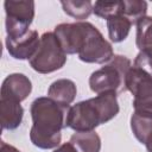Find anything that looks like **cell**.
<instances>
[{"label":"cell","instance_id":"6da1fadb","mask_svg":"<svg viewBox=\"0 0 152 152\" xmlns=\"http://www.w3.org/2000/svg\"><path fill=\"white\" fill-rule=\"evenodd\" d=\"M69 108L70 106H62L49 96L37 97L30 107L32 118L31 142L42 150L58 147L62 140L61 131L65 128Z\"/></svg>","mask_w":152,"mask_h":152},{"label":"cell","instance_id":"7a4b0ae2","mask_svg":"<svg viewBox=\"0 0 152 152\" xmlns=\"http://www.w3.org/2000/svg\"><path fill=\"white\" fill-rule=\"evenodd\" d=\"M119 110L116 93L106 91L71 106L68 110L65 127L75 132H90L110 121L118 115Z\"/></svg>","mask_w":152,"mask_h":152},{"label":"cell","instance_id":"3957f363","mask_svg":"<svg viewBox=\"0 0 152 152\" xmlns=\"http://www.w3.org/2000/svg\"><path fill=\"white\" fill-rule=\"evenodd\" d=\"M132 68L131 61L126 56L114 55V57L101 69L95 70L89 77V87L96 95L114 91H126V76Z\"/></svg>","mask_w":152,"mask_h":152},{"label":"cell","instance_id":"277c9868","mask_svg":"<svg viewBox=\"0 0 152 152\" xmlns=\"http://www.w3.org/2000/svg\"><path fill=\"white\" fill-rule=\"evenodd\" d=\"M28 62L34 71L39 74H50L64 66L66 53L63 51L56 34L53 32H45L40 37L36 53Z\"/></svg>","mask_w":152,"mask_h":152},{"label":"cell","instance_id":"5b68a950","mask_svg":"<svg viewBox=\"0 0 152 152\" xmlns=\"http://www.w3.org/2000/svg\"><path fill=\"white\" fill-rule=\"evenodd\" d=\"M7 38L17 39L25 36L34 19V1L32 0H6L4 2Z\"/></svg>","mask_w":152,"mask_h":152},{"label":"cell","instance_id":"8992f818","mask_svg":"<svg viewBox=\"0 0 152 152\" xmlns=\"http://www.w3.org/2000/svg\"><path fill=\"white\" fill-rule=\"evenodd\" d=\"M77 56L84 63L103 64L114 57V52L112 44L104 39L99 28L87 21L84 40Z\"/></svg>","mask_w":152,"mask_h":152},{"label":"cell","instance_id":"52a82bcc","mask_svg":"<svg viewBox=\"0 0 152 152\" xmlns=\"http://www.w3.org/2000/svg\"><path fill=\"white\" fill-rule=\"evenodd\" d=\"M126 89L133 95L134 112L152 114V77L132 66L126 76Z\"/></svg>","mask_w":152,"mask_h":152},{"label":"cell","instance_id":"ba28073f","mask_svg":"<svg viewBox=\"0 0 152 152\" xmlns=\"http://www.w3.org/2000/svg\"><path fill=\"white\" fill-rule=\"evenodd\" d=\"M86 26L87 21H76L62 23L55 27L53 33L66 55H75L80 52L86 36Z\"/></svg>","mask_w":152,"mask_h":152},{"label":"cell","instance_id":"9c48e42d","mask_svg":"<svg viewBox=\"0 0 152 152\" xmlns=\"http://www.w3.org/2000/svg\"><path fill=\"white\" fill-rule=\"evenodd\" d=\"M32 91V83L30 78L20 72H14L8 75L2 84L0 90V99L13 100L17 102H21L26 100V97Z\"/></svg>","mask_w":152,"mask_h":152},{"label":"cell","instance_id":"30bf717a","mask_svg":"<svg viewBox=\"0 0 152 152\" xmlns=\"http://www.w3.org/2000/svg\"><path fill=\"white\" fill-rule=\"evenodd\" d=\"M40 42V37L36 30H30L25 36L10 39L6 37V49L11 57L14 59H30L37 51Z\"/></svg>","mask_w":152,"mask_h":152},{"label":"cell","instance_id":"8fae6325","mask_svg":"<svg viewBox=\"0 0 152 152\" xmlns=\"http://www.w3.org/2000/svg\"><path fill=\"white\" fill-rule=\"evenodd\" d=\"M23 116L24 108L20 102L0 99V120L2 129L13 131L18 128L23 121Z\"/></svg>","mask_w":152,"mask_h":152},{"label":"cell","instance_id":"7c38bea8","mask_svg":"<svg viewBox=\"0 0 152 152\" xmlns=\"http://www.w3.org/2000/svg\"><path fill=\"white\" fill-rule=\"evenodd\" d=\"M77 94V88L74 81L69 78H59L52 82L48 89V96L62 106L69 107L74 102Z\"/></svg>","mask_w":152,"mask_h":152},{"label":"cell","instance_id":"4fadbf2b","mask_svg":"<svg viewBox=\"0 0 152 152\" xmlns=\"http://www.w3.org/2000/svg\"><path fill=\"white\" fill-rule=\"evenodd\" d=\"M131 27H132V23L122 13L115 14L107 19L108 36H109L110 42L113 43L124 42L128 37Z\"/></svg>","mask_w":152,"mask_h":152},{"label":"cell","instance_id":"5bb4252c","mask_svg":"<svg viewBox=\"0 0 152 152\" xmlns=\"http://www.w3.org/2000/svg\"><path fill=\"white\" fill-rule=\"evenodd\" d=\"M70 142L77 152H100L101 138L95 131L76 132L70 137Z\"/></svg>","mask_w":152,"mask_h":152},{"label":"cell","instance_id":"9a60e30c","mask_svg":"<svg viewBox=\"0 0 152 152\" xmlns=\"http://www.w3.org/2000/svg\"><path fill=\"white\" fill-rule=\"evenodd\" d=\"M131 129L141 144H145L148 134L152 132V114L134 112L131 116Z\"/></svg>","mask_w":152,"mask_h":152},{"label":"cell","instance_id":"2e32d148","mask_svg":"<svg viewBox=\"0 0 152 152\" xmlns=\"http://www.w3.org/2000/svg\"><path fill=\"white\" fill-rule=\"evenodd\" d=\"M135 25L137 48L140 51H152V17H144Z\"/></svg>","mask_w":152,"mask_h":152},{"label":"cell","instance_id":"e0dca14e","mask_svg":"<svg viewBox=\"0 0 152 152\" xmlns=\"http://www.w3.org/2000/svg\"><path fill=\"white\" fill-rule=\"evenodd\" d=\"M63 11L76 19L77 21H83L89 18V15L93 13V2L89 0L86 1H61Z\"/></svg>","mask_w":152,"mask_h":152},{"label":"cell","instance_id":"ac0fdd59","mask_svg":"<svg viewBox=\"0 0 152 152\" xmlns=\"http://www.w3.org/2000/svg\"><path fill=\"white\" fill-rule=\"evenodd\" d=\"M122 14L129 19L132 24H137L141 18L146 17L147 2L140 0H124Z\"/></svg>","mask_w":152,"mask_h":152},{"label":"cell","instance_id":"d6986e66","mask_svg":"<svg viewBox=\"0 0 152 152\" xmlns=\"http://www.w3.org/2000/svg\"><path fill=\"white\" fill-rule=\"evenodd\" d=\"M122 1H95V4L93 5V13L106 20L115 14L122 13Z\"/></svg>","mask_w":152,"mask_h":152},{"label":"cell","instance_id":"ffe728a7","mask_svg":"<svg viewBox=\"0 0 152 152\" xmlns=\"http://www.w3.org/2000/svg\"><path fill=\"white\" fill-rule=\"evenodd\" d=\"M133 66L142 70L152 77V51H139L134 59Z\"/></svg>","mask_w":152,"mask_h":152},{"label":"cell","instance_id":"44dd1931","mask_svg":"<svg viewBox=\"0 0 152 152\" xmlns=\"http://www.w3.org/2000/svg\"><path fill=\"white\" fill-rule=\"evenodd\" d=\"M53 152H77V150L75 148V146L69 141V142H64L62 145H59L58 147H56L53 150Z\"/></svg>","mask_w":152,"mask_h":152},{"label":"cell","instance_id":"7402d4cb","mask_svg":"<svg viewBox=\"0 0 152 152\" xmlns=\"http://www.w3.org/2000/svg\"><path fill=\"white\" fill-rule=\"evenodd\" d=\"M0 152H20L17 147L5 142V141H1L0 142Z\"/></svg>","mask_w":152,"mask_h":152},{"label":"cell","instance_id":"603a6c76","mask_svg":"<svg viewBox=\"0 0 152 152\" xmlns=\"http://www.w3.org/2000/svg\"><path fill=\"white\" fill-rule=\"evenodd\" d=\"M144 145L146 146V151L147 152H152V132L148 134V137H147V139H146Z\"/></svg>","mask_w":152,"mask_h":152}]
</instances>
